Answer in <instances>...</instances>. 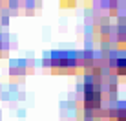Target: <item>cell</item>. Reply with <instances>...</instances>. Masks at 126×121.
I'll return each instance as SVG.
<instances>
[{
	"label": "cell",
	"instance_id": "7a4b0ae2",
	"mask_svg": "<svg viewBox=\"0 0 126 121\" xmlns=\"http://www.w3.org/2000/svg\"><path fill=\"white\" fill-rule=\"evenodd\" d=\"M75 57L73 55H69V53H57V55H53V68H57L59 70V66H64V70H68L69 66H73L75 64V60H73Z\"/></svg>",
	"mask_w": 126,
	"mask_h": 121
},
{
	"label": "cell",
	"instance_id": "6da1fadb",
	"mask_svg": "<svg viewBox=\"0 0 126 121\" xmlns=\"http://www.w3.org/2000/svg\"><path fill=\"white\" fill-rule=\"evenodd\" d=\"M84 105L88 108H97L101 105V90L99 86H93V84H86V90H84Z\"/></svg>",
	"mask_w": 126,
	"mask_h": 121
},
{
	"label": "cell",
	"instance_id": "3957f363",
	"mask_svg": "<svg viewBox=\"0 0 126 121\" xmlns=\"http://www.w3.org/2000/svg\"><path fill=\"white\" fill-rule=\"evenodd\" d=\"M124 46H126V28H124Z\"/></svg>",
	"mask_w": 126,
	"mask_h": 121
}]
</instances>
